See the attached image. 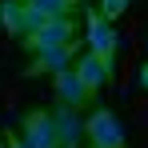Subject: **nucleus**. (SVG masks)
I'll return each instance as SVG.
<instances>
[{
  "instance_id": "1",
  "label": "nucleus",
  "mask_w": 148,
  "mask_h": 148,
  "mask_svg": "<svg viewBox=\"0 0 148 148\" xmlns=\"http://www.w3.org/2000/svg\"><path fill=\"white\" fill-rule=\"evenodd\" d=\"M84 132H88V144H96V148H128L120 116H116L112 108H104V104H92V108H88Z\"/></svg>"
},
{
  "instance_id": "2",
  "label": "nucleus",
  "mask_w": 148,
  "mask_h": 148,
  "mask_svg": "<svg viewBox=\"0 0 148 148\" xmlns=\"http://www.w3.org/2000/svg\"><path fill=\"white\" fill-rule=\"evenodd\" d=\"M84 32H88V52H96V56H104L108 64H116L120 32H116V24L104 20L100 8H88V4H84Z\"/></svg>"
},
{
  "instance_id": "3",
  "label": "nucleus",
  "mask_w": 148,
  "mask_h": 148,
  "mask_svg": "<svg viewBox=\"0 0 148 148\" xmlns=\"http://www.w3.org/2000/svg\"><path fill=\"white\" fill-rule=\"evenodd\" d=\"M76 28H80V20H76V16H52L44 28H36V32L20 36V48H24L28 56H36V52H44V48H56V44L76 40Z\"/></svg>"
},
{
  "instance_id": "4",
  "label": "nucleus",
  "mask_w": 148,
  "mask_h": 148,
  "mask_svg": "<svg viewBox=\"0 0 148 148\" xmlns=\"http://www.w3.org/2000/svg\"><path fill=\"white\" fill-rule=\"evenodd\" d=\"M20 136H24L32 148H60V136H56V124H52L48 108H28V112H20Z\"/></svg>"
},
{
  "instance_id": "5",
  "label": "nucleus",
  "mask_w": 148,
  "mask_h": 148,
  "mask_svg": "<svg viewBox=\"0 0 148 148\" xmlns=\"http://www.w3.org/2000/svg\"><path fill=\"white\" fill-rule=\"evenodd\" d=\"M76 52H80V44H76V40L56 44V48H44V52H36V56L28 60L24 76H56V72H64V68H72Z\"/></svg>"
},
{
  "instance_id": "6",
  "label": "nucleus",
  "mask_w": 148,
  "mask_h": 148,
  "mask_svg": "<svg viewBox=\"0 0 148 148\" xmlns=\"http://www.w3.org/2000/svg\"><path fill=\"white\" fill-rule=\"evenodd\" d=\"M52 124H56V136H60V148H84L88 132H84V112L72 108V104H60L52 108Z\"/></svg>"
},
{
  "instance_id": "7",
  "label": "nucleus",
  "mask_w": 148,
  "mask_h": 148,
  "mask_svg": "<svg viewBox=\"0 0 148 148\" xmlns=\"http://www.w3.org/2000/svg\"><path fill=\"white\" fill-rule=\"evenodd\" d=\"M72 72L80 76V80H84V88H88V92H100V88H104V84L112 80V72H116V64H108L104 56H96V52H88V48H84L80 56H76Z\"/></svg>"
},
{
  "instance_id": "8",
  "label": "nucleus",
  "mask_w": 148,
  "mask_h": 148,
  "mask_svg": "<svg viewBox=\"0 0 148 148\" xmlns=\"http://www.w3.org/2000/svg\"><path fill=\"white\" fill-rule=\"evenodd\" d=\"M52 88H56V100H60V104H72V108H92V104H96V92H88L84 80H80L72 68H64V72L52 76Z\"/></svg>"
},
{
  "instance_id": "9",
  "label": "nucleus",
  "mask_w": 148,
  "mask_h": 148,
  "mask_svg": "<svg viewBox=\"0 0 148 148\" xmlns=\"http://www.w3.org/2000/svg\"><path fill=\"white\" fill-rule=\"evenodd\" d=\"M0 28L8 36H24V0H0Z\"/></svg>"
},
{
  "instance_id": "10",
  "label": "nucleus",
  "mask_w": 148,
  "mask_h": 148,
  "mask_svg": "<svg viewBox=\"0 0 148 148\" xmlns=\"http://www.w3.org/2000/svg\"><path fill=\"white\" fill-rule=\"evenodd\" d=\"M28 4H36V8L48 12V16H80V12H84L80 0H28Z\"/></svg>"
},
{
  "instance_id": "11",
  "label": "nucleus",
  "mask_w": 148,
  "mask_h": 148,
  "mask_svg": "<svg viewBox=\"0 0 148 148\" xmlns=\"http://www.w3.org/2000/svg\"><path fill=\"white\" fill-rule=\"evenodd\" d=\"M128 4H132V0H100V12H104L108 24H116L124 12H128Z\"/></svg>"
},
{
  "instance_id": "12",
  "label": "nucleus",
  "mask_w": 148,
  "mask_h": 148,
  "mask_svg": "<svg viewBox=\"0 0 148 148\" xmlns=\"http://www.w3.org/2000/svg\"><path fill=\"white\" fill-rule=\"evenodd\" d=\"M4 140H8V148H32L24 136H20V132H4Z\"/></svg>"
},
{
  "instance_id": "13",
  "label": "nucleus",
  "mask_w": 148,
  "mask_h": 148,
  "mask_svg": "<svg viewBox=\"0 0 148 148\" xmlns=\"http://www.w3.org/2000/svg\"><path fill=\"white\" fill-rule=\"evenodd\" d=\"M136 84H140V88H144V92H148V60H144V64H140V72H136Z\"/></svg>"
},
{
  "instance_id": "14",
  "label": "nucleus",
  "mask_w": 148,
  "mask_h": 148,
  "mask_svg": "<svg viewBox=\"0 0 148 148\" xmlns=\"http://www.w3.org/2000/svg\"><path fill=\"white\" fill-rule=\"evenodd\" d=\"M0 148H8V140H4V136H0Z\"/></svg>"
},
{
  "instance_id": "15",
  "label": "nucleus",
  "mask_w": 148,
  "mask_h": 148,
  "mask_svg": "<svg viewBox=\"0 0 148 148\" xmlns=\"http://www.w3.org/2000/svg\"><path fill=\"white\" fill-rule=\"evenodd\" d=\"M84 148H96V144H84Z\"/></svg>"
}]
</instances>
